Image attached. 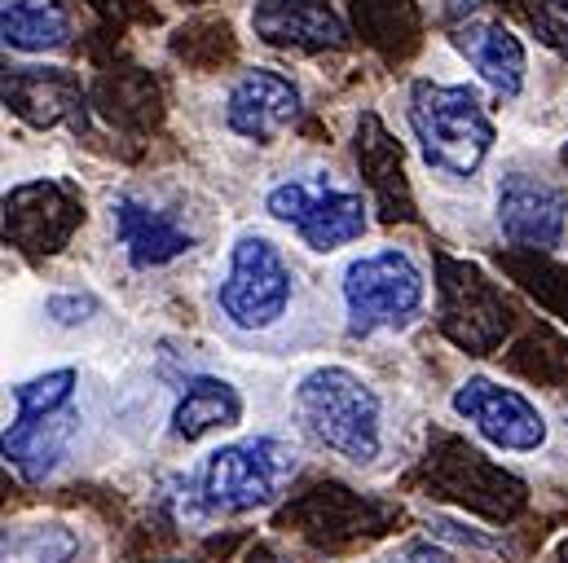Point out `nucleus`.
I'll return each instance as SVG.
<instances>
[{
  "label": "nucleus",
  "instance_id": "14",
  "mask_svg": "<svg viewBox=\"0 0 568 563\" xmlns=\"http://www.w3.org/2000/svg\"><path fill=\"white\" fill-rule=\"evenodd\" d=\"M247 414V401L243 392L221 379V375H190L181 383V397L172 406V419H168V431L172 440L181 444H199L216 431H234Z\"/></svg>",
  "mask_w": 568,
  "mask_h": 563
},
{
  "label": "nucleus",
  "instance_id": "3",
  "mask_svg": "<svg viewBox=\"0 0 568 563\" xmlns=\"http://www.w3.org/2000/svg\"><path fill=\"white\" fill-rule=\"evenodd\" d=\"M84 375L75 366L40 370L9 388L13 414L4 422V462L40 484L53 480L84 444V406H80Z\"/></svg>",
  "mask_w": 568,
  "mask_h": 563
},
{
  "label": "nucleus",
  "instance_id": "16",
  "mask_svg": "<svg viewBox=\"0 0 568 563\" xmlns=\"http://www.w3.org/2000/svg\"><path fill=\"white\" fill-rule=\"evenodd\" d=\"M529 27L551 53L568 62V0H529Z\"/></svg>",
  "mask_w": 568,
  "mask_h": 563
},
{
  "label": "nucleus",
  "instance_id": "19",
  "mask_svg": "<svg viewBox=\"0 0 568 563\" xmlns=\"http://www.w3.org/2000/svg\"><path fill=\"white\" fill-rule=\"evenodd\" d=\"M480 0H445V13H454V18H463L467 9H476Z\"/></svg>",
  "mask_w": 568,
  "mask_h": 563
},
{
  "label": "nucleus",
  "instance_id": "17",
  "mask_svg": "<svg viewBox=\"0 0 568 563\" xmlns=\"http://www.w3.org/2000/svg\"><path fill=\"white\" fill-rule=\"evenodd\" d=\"M98 304L89 299V295H53L49 299V313L58 317V321H67V326H80L84 321V313H93Z\"/></svg>",
  "mask_w": 568,
  "mask_h": 563
},
{
  "label": "nucleus",
  "instance_id": "12",
  "mask_svg": "<svg viewBox=\"0 0 568 563\" xmlns=\"http://www.w3.org/2000/svg\"><path fill=\"white\" fill-rule=\"evenodd\" d=\"M454 49L463 53V62L498 93V98H520L529 84V49L525 40L498 22V18H467L449 31Z\"/></svg>",
  "mask_w": 568,
  "mask_h": 563
},
{
  "label": "nucleus",
  "instance_id": "18",
  "mask_svg": "<svg viewBox=\"0 0 568 563\" xmlns=\"http://www.w3.org/2000/svg\"><path fill=\"white\" fill-rule=\"evenodd\" d=\"M397 560L402 563H454L440 546H432V542H415V546H406Z\"/></svg>",
  "mask_w": 568,
  "mask_h": 563
},
{
  "label": "nucleus",
  "instance_id": "2",
  "mask_svg": "<svg viewBox=\"0 0 568 563\" xmlns=\"http://www.w3.org/2000/svg\"><path fill=\"white\" fill-rule=\"evenodd\" d=\"M300 431L348 467H375L388 453V406L371 379L348 366H313L291 388Z\"/></svg>",
  "mask_w": 568,
  "mask_h": 563
},
{
  "label": "nucleus",
  "instance_id": "1",
  "mask_svg": "<svg viewBox=\"0 0 568 563\" xmlns=\"http://www.w3.org/2000/svg\"><path fill=\"white\" fill-rule=\"evenodd\" d=\"M212 304H216V317L239 339L270 344L295 330L304 313V282L270 234L243 229L225 252V265L212 286Z\"/></svg>",
  "mask_w": 568,
  "mask_h": 563
},
{
  "label": "nucleus",
  "instance_id": "4",
  "mask_svg": "<svg viewBox=\"0 0 568 563\" xmlns=\"http://www.w3.org/2000/svg\"><path fill=\"white\" fill-rule=\"evenodd\" d=\"M406 124L415 133L424 167L445 181H471L489 163L498 141L480 93L467 84L415 80L406 89Z\"/></svg>",
  "mask_w": 568,
  "mask_h": 563
},
{
  "label": "nucleus",
  "instance_id": "9",
  "mask_svg": "<svg viewBox=\"0 0 568 563\" xmlns=\"http://www.w3.org/2000/svg\"><path fill=\"white\" fill-rule=\"evenodd\" d=\"M494 221L516 247L560 252L568 243V190L547 172L511 167L494 185Z\"/></svg>",
  "mask_w": 568,
  "mask_h": 563
},
{
  "label": "nucleus",
  "instance_id": "5",
  "mask_svg": "<svg viewBox=\"0 0 568 563\" xmlns=\"http://www.w3.org/2000/svg\"><path fill=\"white\" fill-rule=\"evenodd\" d=\"M295 467H300V449L286 436L261 431V436L230 440L212 449L194 471V489H190L194 515L234 520V515L265 511L278 502V489L286 475H295Z\"/></svg>",
  "mask_w": 568,
  "mask_h": 563
},
{
  "label": "nucleus",
  "instance_id": "20",
  "mask_svg": "<svg viewBox=\"0 0 568 563\" xmlns=\"http://www.w3.org/2000/svg\"><path fill=\"white\" fill-rule=\"evenodd\" d=\"M388 563H402V560H388Z\"/></svg>",
  "mask_w": 568,
  "mask_h": 563
},
{
  "label": "nucleus",
  "instance_id": "6",
  "mask_svg": "<svg viewBox=\"0 0 568 563\" xmlns=\"http://www.w3.org/2000/svg\"><path fill=\"white\" fill-rule=\"evenodd\" d=\"M265 212L317 256H331L371 229L366 194L353 181H344L335 167H322V163L283 172L265 190Z\"/></svg>",
  "mask_w": 568,
  "mask_h": 563
},
{
  "label": "nucleus",
  "instance_id": "7",
  "mask_svg": "<svg viewBox=\"0 0 568 563\" xmlns=\"http://www.w3.org/2000/svg\"><path fill=\"white\" fill-rule=\"evenodd\" d=\"M339 299H344V326L357 339H371L384 330H406L424 313V265L406 247L362 252L339 274Z\"/></svg>",
  "mask_w": 568,
  "mask_h": 563
},
{
  "label": "nucleus",
  "instance_id": "8",
  "mask_svg": "<svg viewBox=\"0 0 568 563\" xmlns=\"http://www.w3.org/2000/svg\"><path fill=\"white\" fill-rule=\"evenodd\" d=\"M449 410L498 453H538L547 449V436H551V422L529 392L489 375H467L454 388Z\"/></svg>",
  "mask_w": 568,
  "mask_h": 563
},
{
  "label": "nucleus",
  "instance_id": "13",
  "mask_svg": "<svg viewBox=\"0 0 568 563\" xmlns=\"http://www.w3.org/2000/svg\"><path fill=\"white\" fill-rule=\"evenodd\" d=\"M252 31L274 49H304V53L348 44V22L326 0H256Z\"/></svg>",
  "mask_w": 568,
  "mask_h": 563
},
{
  "label": "nucleus",
  "instance_id": "11",
  "mask_svg": "<svg viewBox=\"0 0 568 563\" xmlns=\"http://www.w3.org/2000/svg\"><path fill=\"white\" fill-rule=\"evenodd\" d=\"M225 129L243 141H278L304 111L300 84L274 66H247L225 93Z\"/></svg>",
  "mask_w": 568,
  "mask_h": 563
},
{
  "label": "nucleus",
  "instance_id": "15",
  "mask_svg": "<svg viewBox=\"0 0 568 563\" xmlns=\"http://www.w3.org/2000/svg\"><path fill=\"white\" fill-rule=\"evenodd\" d=\"M75 18L67 0H4L0 4V35L13 53H58L71 44Z\"/></svg>",
  "mask_w": 568,
  "mask_h": 563
},
{
  "label": "nucleus",
  "instance_id": "10",
  "mask_svg": "<svg viewBox=\"0 0 568 563\" xmlns=\"http://www.w3.org/2000/svg\"><path fill=\"white\" fill-rule=\"evenodd\" d=\"M111 238L133 269H168L172 260L190 256L199 229L176 203H159L145 194H115L111 198Z\"/></svg>",
  "mask_w": 568,
  "mask_h": 563
}]
</instances>
